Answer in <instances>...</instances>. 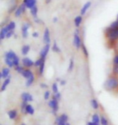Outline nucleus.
I'll return each instance as SVG.
<instances>
[{
	"instance_id": "f257e3e1",
	"label": "nucleus",
	"mask_w": 118,
	"mask_h": 125,
	"mask_svg": "<svg viewBox=\"0 0 118 125\" xmlns=\"http://www.w3.org/2000/svg\"><path fill=\"white\" fill-rule=\"evenodd\" d=\"M5 63L10 68L15 67L20 65V58L14 51L10 50L5 54Z\"/></svg>"
},
{
	"instance_id": "f03ea898",
	"label": "nucleus",
	"mask_w": 118,
	"mask_h": 125,
	"mask_svg": "<svg viewBox=\"0 0 118 125\" xmlns=\"http://www.w3.org/2000/svg\"><path fill=\"white\" fill-rule=\"evenodd\" d=\"M106 39L110 43H115L118 41V28L108 27L104 30Z\"/></svg>"
},
{
	"instance_id": "7ed1b4c3",
	"label": "nucleus",
	"mask_w": 118,
	"mask_h": 125,
	"mask_svg": "<svg viewBox=\"0 0 118 125\" xmlns=\"http://www.w3.org/2000/svg\"><path fill=\"white\" fill-rule=\"evenodd\" d=\"M104 86L107 90H114L118 88V78L117 77H110L105 82Z\"/></svg>"
},
{
	"instance_id": "20e7f679",
	"label": "nucleus",
	"mask_w": 118,
	"mask_h": 125,
	"mask_svg": "<svg viewBox=\"0 0 118 125\" xmlns=\"http://www.w3.org/2000/svg\"><path fill=\"white\" fill-rule=\"evenodd\" d=\"M82 39L80 37V31L79 28H76L74 34V45L77 49H80L82 47Z\"/></svg>"
},
{
	"instance_id": "39448f33",
	"label": "nucleus",
	"mask_w": 118,
	"mask_h": 125,
	"mask_svg": "<svg viewBox=\"0 0 118 125\" xmlns=\"http://www.w3.org/2000/svg\"><path fill=\"white\" fill-rule=\"evenodd\" d=\"M28 9L27 8V7L25 6V4L24 3H21L19 5V7H17V9L15 11V16L16 17V18H20L21 17V15H22L23 14H24L25 11H26V10Z\"/></svg>"
},
{
	"instance_id": "423d86ee",
	"label": "nucleus",
	"mask_w": 118,
	"mask_h": 125,
	"mask_svg": "<svg viewBox=\"0 0 118 125\" xmlns=\"http://www.w3.org/2000/svg\"><path fill=\"white\" fill-rule=\"evenodd\" d=\"M43 41L45 44H50L51 38H50V31L48 28H45L43 33Z\"/></svg>"
},
{
	"instance_id": "0eeeda50",
	"label": "nucleus",
	"mask_w": 118,
	"mask_h": 125,
	"mask_svg": "<svg viewBox=\"0 0 118 125\" xmlns=\"http://www.w3.org/2000/svg\"><path fill=\"white\" fill-rule=\"evenodd\" d=\"M30 23H24L22 25V28H21V33H22V37L23 38H28V31L29 28H30Z\"/></svg>"
},
{
	"instance_id": "6e6552de",
	"label": "nucleus",
	"mask_w": 118,
	"mask_h": 125,
	"mask_svg": "<svg viewBox=\"0 0 118 125\" xmlns=\"http://www.w3.org/2000/svg\"><path fill=\"white\" fill-rule=\"evenodd\" d=\"M34 63H35V62H33V61L32 59H30L29 57H24L22 59L23 66H24V67L27 69H29V68L34 66Z\"/></svg>"
},
{
	"instance_id": "1a4fd4ad",
	"label": "nucleus",
	"mask_w": 118,
	"mask_h": 125,
	"mask_svg": "<svg viewBox=\"0 0 118 125\" xmlns=\"http://www.w3.org/2000/svg\"><path fill=\"white\" fill-rule=\"evenodd\" d=\"M49 49H50V44H45V46L43 47L41 52H40V57H41L44 60L46 59V57L48 53H49Z\"/></svg>"
},
{
	"instance_id": "9d476101",
	"label": "nucleus",
	"mask_w": 118,
	"mask_h": 125,
	"mask_svg": "<svg viewBox=\"0 0 118 125\" xmlns=\"http://www.w3.org/2000/svg\"><path fill=\"white\" fill-rule=\"evenodd\" d=\"M49 106L53 110V113H56L58 111V100L56 99V98H53V99L49 101Z\"/></svg>"
},
{
	"instance_id": "9b49d317",
	"label": "nucleus",
	"mask_w": 118,
	"mask_h": 125,
	"mask_svg": "<svg viewBox=\"0 0 118 125\" xmlns=\"http://www.w3.org/2000/svg\"><path fill=\"white\" fill-rule=\"evenodd\" d=\"M91 7H92V2H91V1H88L87 2H85L83 6L82 7L81 10H80V15H83V16L85 15L86 13L87 12V10H89V8Z\"/></svg>"
},
{
	"instance_id": "f8f14e48",
	"label": "nucleus",
	"mask_w": 118,
	"mask_h": 125,
	"mask_svg": "<svg viewBox=\"0 0 118 125\" xmlns=\"http://www.w3.org/2000/svg\"><path fill=\"white\" fill-rule=\"evenodd\" d=\"M36 0H23V3L25 4L27 8L30 10L33 7L36 6Z\"/></svg>"
},
{
	"instance_id": "ddd939ff",
	"label": "nucleus",
	"mask_w": 118,
	"mask_h": 125,
	"mask_svg": "<svg viewBox=\"0 0 118 125\" xmlns=\"http://www.w3.org/2000/svg\"><path fill=\"white\" fill-rule=\"evenodd\" d=\"M21 98H22L23 102H32V101L33 100V96L29 94V93H27V92H24L22 94H21Z\"/></svg>"
},
{
	"instance_id": "4468645a",
	"label": "nucleus",
	"mask_w": 118,
	"mask_h": 125,
	"mask_svg": "<svg viewBox=\"0 0 118 125\" xmlns=\"http://www.w3.org/2000/svg\"><path fill=\"white\" fill-rule=\"evenodd\" d=\"M10 77V69L8 67H4L1 72V78L6 79Z\"/></svg>"
},
{
	"instance_id": "2eb2a0df",
	"label": "nucleus",
	"mask_w": 118,
	"mask_h": 125,
	"mask_svg": "<svg viewBox=\"0 0 118 125\" xmlns=\"http://www.w3.org/2000/svg\"><path fill=\"white\" fill-rule=\"evenodd\" d=\"M7 32H8V31H7L6 26H2L1 30H0V40H1V41H3V40L6 38Z\"/></svg>"
},
{
	"instance_id": "dca6fc26",
	"label": "nucleus",
	"mask_w": 118,
	"mask_h": 125,
	"mask_svg": "<svg viewBox=\"0 0 118 125\" xmlns=\"http://www.w3.org/2000/svg\"><path fill=\"white\" fill-rule=\"evenodd\" d=\"M82 22H83V15H77V16L74 18V23L77 28H79L80 27V25L82 24Z\"/></svg>"
},
{
	"instance_id": "f3484780",
	"label": "nucleus",
	"mask_w": 118,
	"mask_h": 125,
	"mask_svg": "<svg viewBox=\"0 0 118 125\" xmlns=\"http://www.w3.org/2000/svg\"><path fill=\"white\" fill-rule=\"evenodd\" d=\"M22 74V76L24 77V78H26V79H28V78H31L32 76L33 75H34L33 74V73L29 69H24V70L23 71V73H21Z\"/></svg>"
},
{
	"instance_id": "a211bd4d",
	"label": "nucleus",
	"mask_w": 118,
	"mask_h": 125,
	"mask_svg": "<svg viewBox=\"0 0 118 125\" xmlns=\"http://www.w3.org/2000/svg\"><path fill=\"white\" fill-rule=\"evenodd\" d=\"M6 28L7 29V31H15V28H16V23H15V21H10L9 23H7Z\"/></svg>"
},
{
	"instance_id": "6ab92c4d",
	"label": "nucleus",
	"mask_w": 118,
	"mask_h": 125,
	"mask_svg": "<svg viewBox=\"0 0 118 125\" xmlns=\"http://www.w3.org/2000/svg\"><path fill=\"white\" fill-rule=\"evenodd\" d=\"M10 82H11V77H8L7 78L4 79L3 83H2L1 86V91H4V90L7 89V87L8 86V85L10 84Z\"/></svg>"
},
{
	"instance_id": "aec40b11",
	"label": "nucleus",
	"mask_w": 118,
	"mask_h": 125,
	"mask_svg": "<svg viewBox=\"0 0 118 125\" xmlns=\"http://www.w3.org/2000/svg\"><path fill=\"white\" fill-rule=\"evenodd\" d=\"M29 51H30V46L28 44H24L21 49V53L24 56H26L29 52Z\"/></svg>"
},
{
	"instance_id": "412c9836",
	"label": "nucleus",
	"mask_w": 118,
	"mask_h": 125,
	"mask_svg": "<svg viewBox=\"0 0 118 125\" xmlns=\"http://www.w3.org/2000/svg\"><path fill=\"white\" fill-rule=\"evenodd\" d=\"M30 14L34 19L37 18V14H38V7H37V6H35L33 8L30 9Z\"/></svg>"
},
{
	"instance_id": "4be33fe9",
	"label": "nucleus",
	"mask_w": 118,
	"mask_h": 125,
	"mask_svg": "<svg viewBox=\"0 0 118 125\" xmlns=\"http://www.w3.org/2000/svg\"><path fill=\"white\" fill-rule=\"evenodd\" d=\"M92 122L94 123L95 125H100V118L97 114H95L93 116H92Z\"/></svg>"
},
{
	"instance_id": "5701e85b",
	"label": "nucleus",
	"mask_w": 118,
	"mask_h": 125,
	"mask_svg": "<svg viewBox=\"0 0 118 125\" xmlns=\"http://www.w3.org/2000/svg\"><path fill=\"white\" fill-rule=\"evenodd\" d=\"M8 116L11 119H14L17 116V111L16 110H11L8 111Z\"/></svg>"
},
{
	"instance_id": "b1692460",
	"label": "nucleus",
	"mask_w": 118,
	"mask_h": 125,
	"mask_svg": "<svg viewBox=\"0 0 118 125\" xmlns=\"http://www.w3.org/2000/svg\"><path fill=\"white\" fill-rule=\"evenodd\" d=\"M52 50L54 52H57V53H58V52H61V49H60V48H59V46L57 44V42L54 41L53 42V44L52 45Z\"/></svg>"
},
{
	"instance_id": "393cba45",
	"label": "nucleus",
	"mask_w": 118,
	"mask_h": 125,
	"mask_svg": "<svg viewBox=\"0 0 118 125\" xmlns=\"http://www.w3.org/2000/svg\"><path fill=\"white\" fill-rule=\"evenodd\" d=\"M34 112H35L34 107L32 105L28 104V106H27V107H26V113L29 114V115H33Z\"/></svg>"
},
{
	"instance_id": "a878e982",
	"label": "nucleus",
	"mask_w": 118,
	"mask_h": 125,
	"mask_svg": "<svg viewBox=\"0 0 118 125\" xmlns=\"http://www.w3.org/2000/svg\"><path fill=\"white\" fill-rule=\"evenodd\" d=\"M34 81H35V77H34V75H33V76L31 77V78H29L27 79L26 83H25L26 86H28V87L31 86L32 85H33V82H34Z\"/></svg>"
},
{
	"instance_id": "bb28decb",
	"label": "nucleus",
	"mask_w": 118,
	"mask_h": 125,
	"mask_svg": "<svg viewBox=\"0 0 118 125\" xmlns=\"http://www.w3.org/2000/svg\"><path fill=\"white\" fill-rule=\"evenodd\" d=\"M66 123L67 122L64 120L63 119H61V116H58L57 119H56V124H57V125H66Z\"/></svg>"
},
{
	"instance_id": "cd10ccee",
	"label": "nucleus",
	"mask_w": 118,
	"mask_h": 125,
	"mask_svg": "<svg viewBox=\"0 0 118 125\" xmlns=\"http://www.w3.org/2000/svg\"><path fill=\"white\" fill-rule=\"evenodd\" d=\"M44 62H45V60H44V59H42L41 57H40L39 59H37L36 62H35V63H34V66L35 67H37V68H39L40 66H41V64Z\"/></svg>"
},
{
	"instance_id": "c85d7f7f",
	"label": "nucleus",
	"mask_w": 118,
	"mask_h": 125,
	"mask_svg": "<svg viewBox=\"0 0 118 125\" xmlns=\"http://www.w3.org/2000/svg\"><path fill=\"white\" fill-rule=\"evenodd\" d=\"M15 71L17 72V73H23V71L24 70V66H23V65H17V66H15Z\"/></svg>"
},
{
	"instance_id": "c756f323",
	"label": "nucleus",
	"mask_w": 118,
	"mask_h": 125,
	"mask_svg": "<svg viewBox=\"0 0 118 125\" xmlns=\"http://www.w3.org/2000/svg\"><path fill=\"white\" fill-rule=\"evenodd\" d=\"M100 124H101V125H108V119H106L105 116L101 115V117H100Z\"/></svg>"
},
{
	"instance_id": "7c9ffc66",
	"label": "nucleus",
	"mask_w": 118,
	"mask_h": 125,
	"mask_svg": "<svg viewBox=\"0 0 118 125\" xmlns=\"http://www.w3.org/2000/svg\"><path fill=\"white\" fill-rule=\"evenodd\" d=\"M91 103H92V106L94 109H98L99 108V103L96 99H92L91 101Z\"/></svg>"
},
{
	"instance_id": "2f4dec72",
	"label": "nucleus",
	"mask_w": 118,
	"mask_h": 125,
	"mask_svg": "<svg viewBox=\"0 0 118 125\" xmlns=\"http://www.w3.org/2000/svg\"><path fill=\"white\" fill-rule=\"evenodd\" d=\"M45 62H43V63L41 64V66H40V67L38 68V69H39L38 73H39L40 75H42L43 73H44V70H45Z\"/></svg>"
},
{
	"instance_id": "473e14b6",
	"label": "nucleus",
	"mask_w": 118,
	"mask_h": 125,
	"mask_svg": "<svg viewBox=\"0 0 118 125\" xmlns=\"http://www.w3.org/2000/svg\"><path fill=\"white\" fill-rule=\"evenodd\" d=\"M81 49L83 50V54L86 56V57H88V51H87V47H86V45L84 44H82V47H81Z\"/></svg>"
},
{
	"instance_id": "72a5a7b5",
	"label": "nucleus",
	"mask_w": 118,
	"mask_h": 125,
	"mask_svg": "<svg viewBox=\"0 0 118 125\" xmlns=\"http://www.w3.org/2000/svg\"><path fill=\"white\" fill-rule=\"evenodd\" d=\"M74 59H73V58H71V59L70 60V64H69V67H68V71L71 72L72 70H73V68H74Z\"/></svg>"
},
{
	"instance_id": "f704fd0d",
	"label": "nucleus",
	"mask_w": 118,
	"mask_h": 125,
	"mask_svg": "<svg viewBox=\"0 0 118 125\" xmlns=\"http://www.w3.org/2000/svg\"><path fill=\"white\" fill-rule=\"evenodd\" d=\"M110 27H112V28H118V14L117 15V19H116V20L113 21L111 24H110Z\"/></svg>"
},
{
	"instance_id": "c9c22d12",
	"label": "nucleus",
	"mask_w": 118,
	"mask_h": 125,
	"mask_svg": "<svg viewBox=\"0 0 118 125\" xmlns=\"http://www.w3.org/2000/svg\"><path fill=\"white\" fill-rule=\"evenodd\" d=\"M52 90L53 92L56 94V93H58V85L57 83H53L52 85Z\"/></svg>"
},
{
	"instance_id": "e433bc0d",
	"label": "nucleus",
	"mask_w": 118,
	"mask_h": 125,
	"mask_svg": "<svg viewBox=\"0 0 118 125\" xmlns=\"http://www.w3.org/2000/svg\"><path fill=\"white\" fill-rule=\"evenodd\" d=\"M28 104H27L26 102H23L22 103V105H21V111H22L23 113H26V107Z\"/></svg>"
},
{
	"instance_id": "4c0bfd02",
	"label": "nucleus",
	"mask_w": 118,
	"mask_h": 125,
	"mask_svg": "<svg viewBox=\"0 0 118 125\" xmlns=\"http://www.w3.org/2000/svg\"><path fill=\"white\" fill-rule=\"evenodd\" d=\"M112 73H113L114 75H118V65H113V67H112Z\"/></svg>"
},
{
	"instance_id": "58836bf2",
	"label": "nucleus",
	"mask_w": 118,
	"mask_h": 125,
	"mask_svg": "<svg viewBox=\"0 0 118 125\" xmlns=\"http://www.w3.org/2000/svg\"><path fill=\"white\" fill-rule=\"evenodd\" d=\"M112 63H113V65H118V53H117L114 56L113 60H112Z\"/></svg>"
},
{
	"instance_id": "ea45409f",
	"label": "nucleus",
	"mask_w": 118,
	"mask_h": 125,
	"mask_svg": "<svg viewBox=\"0 0 118 125\" xmlns=\"http://www.w3.org/2000/svg\"><path fill=\"white\" fill-rule=\"evenodd\" d=\"M14 35H15V31H9L8 32H7V34L6 38L9 39V38H11V37H12Z\"/></svg>"
},
{
	"instance_id": "a19ab883",
	"label": "nucleus",
	"mask_w": 118,
	"mask_h": 125,
	"mask_svg": "<svg viewBox=\"0 0 118 125\" xmlns=\"http://www.w3.org/2000/svg\"><path fill=\"white\" fill-rule=\"evenodd\" d=\"M50 96V93L49 91H48V90H46V91L45 92V94H44V98L45 99H48V98H49Z\"/></svg>"
},
{
	"instance_id": "79ce46f5",
	"label": "nucleus",
	"mask_w": 118,
	"mask_h": 125,
	"mask_svg": "<svg viewBox=\"0 0 118 125\" xmlns=\"http://www.w3.org/2000/svg\"><path fill=\"white\" fill-rule=\"evenodd\" d=\"M34 22L36 23H39V24H42V20H41V19H39L38 17L37 18H35L34 19Z\"/></svg>"
},
{
	"instance_id": "37998d69",
	"label": "nucleus",
	"mask_w": 118,
	"mask_h": 125,
	"mask_svg": "<svg viewBox=\"0 0 118 125\" xmlns=\"http://www.w3.org/2000/svg\"><path fill=\"white\" fill-rule=\"evenodd\" d=\"M32 36H33V37H34V38H38V37H39V32H38V31H33V32L32 33Z\"/></svg>"
},
{
	"instance_id": "c03bdc74",
	"label": "nucleus",
	"mask_w": 118,
	"mask_h": 125,
	"mask_svg": "<svg viewBox=\"0 0 118 125\" xmlns=\"http://www.w3.org/2000/svg\"><path fill=\"white\" fill-rule=\"evenodd\" d=\"M56 98L57 100H59L61 98V94L60 93H56V94H54V98Z\"/></svg>"
},
{
	"instance_id": "a18cd8bd",
	"label": "nucleus",
	"mask_w": 118,
	"mask_h": 125,
	"mask_svg": "<svg viewBox=\"0 0 118 125\" xmlns=\"http://www.w3.org/2000/svg\"><path fill=\"white\" fill-rule=\"evenodd\" d=\"M53 23H58V17H53Z\"/></svg>"
},
{
	"instance_id": "49530a36",
	"label": "nucleus",
	"mask_w": 118,
	"mask_h": 125,
	"mask_svg": "<svg viewBox=\"0 0 118 125\" xmlns=\"http://www.w3.org/2000/svg\"><path fill=\"white\" fill-rule=\"evenodd\" d=\"M41 88H47V87H48V86H47V85L46 84H45V83H41Z\"/></svg>"
},
{
	"instance_id": "de8ad7c7",
	"label": "nucleus",
	"mask_w": 118,
	"mask_h": 125,
	"mask_svg": "<svg viewBox=\"0 0 118 125\" xmlns=\"http://www.w3.org/2000/svg\"><path fill=\"white\" fill-rule=\"evenodd\" d=\"M60 84L61 85V86H64V85L66 84V81H65V80H61V82H60Z\"/></svg>"
},
{
	"instance_id": "09e8293b",
	"label": "nucleus",
	"mask_w": 118,
	"mask_h": 125,
	"mask_svg": "<svg viewBox=\"0 0 118 125\" xmlns=\"http://www.w3.org/2000/svg\"><path fill=\"white\" fill-rule=\"evenodd\" d=\"M45 3L46 4H49L51 2H52V0H45Z\"/></svg>"
},
{
	"instance_id": "8fccbe9b",
	"label": "nucleus",
	"mask_w": 118,
	"mask_h": 125,
	"mask_svg": "<svg viewBox=\"0 0 118 125\" xmlns=\"http://www.w3.org/2000/svg\"><path fill=\"white\" fill-rule=\"evenodd\" d=\"M87 125H95V124H94L93 122H88V123L87 124Z\"/></svg>"
},
{
	"instance_id": "3c124183",
	"label": "nucleus",
	"mask_w": 118,
	"mask_h": 125,
	"mask_svg": "<svg viewBox=\"0 0 118 125\" xmlns=\"http://www.w3.org/2000/svg\"><path fill=\"white\" fill-rule=\"evenodd\" d=\"M66 125H70V124H69L68 123H66Z\"/></svg>"
},
{
	"instance_id": "603ef678",
	"label": "nucleus",
	"mask_w": 118,
	"mask_h": 125,
	"mask_svg": "<svg viewBox=\"0 0 118 125\" xmlns=\"http://www.w3.org/2000/svg\"><path fill=\"white\" fill-rule=\"evenodd\" d=\"M20 125H25L24 124H20Z\"/></svg>"
}]
</instances>
